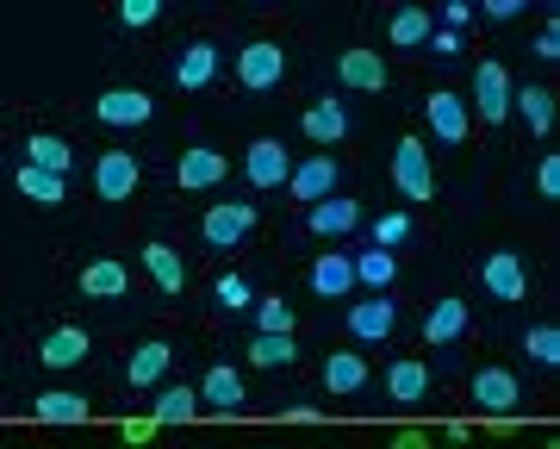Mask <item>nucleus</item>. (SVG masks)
<instances>
[{
  "mask_svg": "<svg viewBox=\"0 0 560 449\" xmlns=\"http://www.w3.org/2000/svg\"><path fill=\"white\" fill-rule=\"evenodd\" d=\"M517 101V113H523V125H529V138H548V125H555V94L541 82H529L523 94H511Z\"/></svg>",
  "mask_w": 560,
  "mask_h": 449,
  "instance_id": "obj_28",
  "label": "nucleus"
},
{
  "mask_svg": "<svg viewBox=\"0 0 560 449\" xmlns=\"http://www.w3.org/2000/svg\"><path fill=\"white\" fill-rule=\"evenodd\" d=\"M249 225H256V206L249 200H219L212 206V212H206V244L212 250H231V244H243V238H249Z\"/></svg>",
  "mask_w": 560,
  "mask_h": 449,
  "instance_id": "obj_3",
  "label": "nucleus"
},
{
  "mask_svg": "<svg viewBox=\"0 0 560 449\" xmlns=\"http://www.w3.org/2000/svg\"><path fill=\"white\" fill-rule=\"evenodd\" d=\"M243 400H249V393H243V375L231 362H212L206 368V381H200V406H219L224 418H231V412H243Z\"/></svg>",
  "mask_w": 560,
  "mask_h": 449,
  "instance_id": "obj_16",
  "label": "nucleus"
},
{
  "mask_svg": "<svg viewBox=\"0 0 560 449\" xmlns=\"http://www.w3.org/2000/svg\"><path fill=\"white\" fill-rule=\"evenodd\" d=\"M460 331H467V300H436V307L423 312V344L430 349L455 344Z\"/></svg>",
  "mask_w": 560,
  "mask_h": 449,
  "instance_id": "obj_21",
  "label": "nucleus"
},
{
  "mask_svg": "<svg viewBox=\"0 0 560 449\" xmlns=\"http://www.w3.org/2000/svg\"><path fill=\"white\" fill-rule=\"evenodd\" d=\"M337 76H342L349 88H368V94H381V88H386V57H381V50H342Z\"/></svg>",
  "mask_w": 560,
  "mask_h": 449,
  "instance_id": "obj_22",
  "label": "nucleus"
},
{
  "mask_svg": "<svg viewBox=\"0 0 560 449\" xmlns=\"http://www.w3.org/2000/svg\"><path fill=\"white\" fill-rule=\"evenodd\" d=\"M536 57H541V62L560 57V32H555V25H541V32H536Z\"/></svg>",
  "mask_w": 560,
  "mask_h": 449,
  "instance_id": "obj_43",
  "label": "nucleus"
},
{
  "mask_svg": "<svg viewBox=\"0 0 560 449\" xmlns=\"http://www.w3.org/2000/svg\"><path fill=\"white\" fill-rule=\"evenodd\" d=\"M386 393H393L399 406H418L423 393H430V368L423 362H393L386 368Z\"/></svg>",
  "mask_w": 560,
  "mask_h": 449,
  "instance_id": "obj_29",
  "label": "nucleus"
},
{
  "mask_svg": "<svg viewBox=\"0 0 560 449\" xmlns=\"http://www.w3.org/2000/svg\"><path fill=\"white\" fill-rule=\"evenodd\" d=\"M480 287L492 293V300H523V293H529V275H523L517 250H492V256L480 263Z\"/></svg>",
  "mask_w": 560,
  "mask_h": 449,
  "instance_id": "obj_4",
  "label": "nucleus"
},
{
  "mask_svg": "<svg viewBox=\"0 0 560 449\" xmlns=\"http://www.w3.org/2000/svg\"><path fill=\"white\" fill-rule=\"evenodd\" d=\"M474 106H480L486 125H499L504 113H511V76H504L499 62H480V69H474Z\"/></svg>",
  "mask_w": 560,
  "mask_h": 449,
  "instance_id": "obj_10",
  "label": "nucleus"
},
{
  "mask_svg": "<svg viewBox=\"0 0 560 449\" xmlns=\"http://www.w3.org/2000/svg\"><path fill=\"white\" fill-rule=\"evenodd\" d=\"M517 13H523V0H492V7H486V20H517Z\"/></svg>",
  "mask_w": 560,
  "mask_h": 449,
  "instance_id": "obj_46",
  "label": "nucleus"
},
{
  "mask_svg": "<svg viewBox=\"0 0 560 449\" xmlns=\"http://www.w3.org/2000/svg\"><path fill=\"white\" fill-rule=\"evenodd\" d=\"M212 300H219L224 312H249V307H256V287L243 281L237 268H231V275H219V287H212Z\"/></svg>",
  "mask_w": 560,
  "mask_h": 449,
  "instance_id": "obj_36",
  "label": "nucleus"
},
{
  "mask_svg": "<svg viewBox=\"0 0 560 449\" xmlns=\"http://www.w3.org/2000/svg\"><path fill=\"white\" fill-rule=\"evenodd\" d=\"M20 194L32 206H62V175H50V169H32L20 163Z\"/></svg>",
  "mask_w": 560,
  "mask_h": 449,
  "instance_id": "obj_33",
  "label": "nucleus"
},
{
  "mask_svg": "<svg viewBox=\"0 0 560 449\" xmlns=\"http://www.w3.org/2000/svg\"><path fill=\"white\" fill-rule=\"evenodd\" d=\"M88 349H94V337H88L81 325H57L38 344V362L44 368H81V362H88Z\"/></svg>",
  "mask_w": 560,
  "mask_h": 449,
  "instance_id": "obj_14",
  "label": "nucleus"
},
{
  "mask_svg": "<svg viewBox=\"0 0 560 449\" xmlns=\"http://www.w3.org/2000/svg\"><path fill=\"white\" fill-rule=\"evenodd\" d=\"M393 182H399L405 200H418V206L436 200V175H430V143H423V138H399V150H393Z\"/></svg>",
  "mask_w": 560,
  "mask_h": 449,
  "instance_id": "obj_1",
  "label": "nucleus"
},
{
  "mask_svg": "<svg viewBox=\"0 0 560 449\" xmlns=\"http://www.w3.org/2000/svg\"><path fill=\"white\" fill-rule=\"evenodd\" d=\"M430 50H436V57H455V50H460V32H430Z\"/></svg>",
  "mask_w": 560,
  "mask_h": 449,
  "instance_id": "obj_45",
  "label": "nucleus"
},
{
  "mask_svg": "<svg viewBox=\"0 0 560 449\" xmlns=\"http://www.w3.org/2000/svg\"><path fill=\"white\" fill-rule=\"evenodd\" d=\"M143 268H150V275H156V287L162 293H168V300H180V293H187V263H180V250L175 244H143Z\"/></svg>",
  "mask_w": 560,
  "mask_h": 449,
  "instance_id": "obj_17",
  "label": "nucleus"
},
{
  "mask_svg": "<svg viewBox=\"0 0 560 449\" xmlns=\"http://www.w3.org/2000/svg\"><path fill=\"white\" fill-rule=\"evenodd\" d=\"M523 349H529V356H536L541 368H555V362H560V331H555V325H529Z\"/></svg>",
  "mask_w": 560,
  "mask_h": 449,
  "instance_id": "obj_37",
  "label": "nucleus"
},
{
  "mask_svg": "<svg viewBox=\"0 0 560 449\" xmlns=\"http://www.w3.org/2000/svg\"><path fill=\"white\" fill-rule=\"evenodd\" d=\"M324 388H330V393H361V388H368V362H361L355 349L324 356Z\"/></svg>",
  "mask_w": 560,
  "mask_h": 449,
  "instance_id": "obj_26",
  "label": "nucleus"
},
{
  "mask_svg": "<svg viewBox=\"0 0 560 449\" xmlns=\"http://www.w3.org/2000/svg\"><path fill=\"white\" fill-rule=\"evenodd\" d=\"M423 119H430V131H436L442 143H467V106H460V94H448V88H430Z\"/></svg>",
  "mask_w": 560,
  "mask_h": 449,
  "instance_id": "obj_11",
  "label": "nucleus"
},
{
  "mask_svg": "<svg viewBox=\"0 0 560 449\" xmlns=\"http://www.w3.org/2000/svg\"><path fill=\"white\" fill-rule=\"evenodd\" d=\"M474 400H480V412L492 418V412H517L523 388H517L511 368H480V375H474Z\"/></svg>",
  "mask_w": 560,
  "mask_h": 449,
  "instance_id": "obj_15",
  "label": "nucleus"
},
{
  "mask_svg": "<svg viewBox=\"0 0 560 449\" xmlns=\"http://www.w3.org/2000/svg\"><path fill=\"white\" fill-rule=\"evenodd\" d=\"M94 113H101V125H150L156 101L143 88H106L101 101H94Z\"/></svg>",
  "mask_w": 560,
  "mask_h": 449,
  "instance_id": "obj_8",
  "label": "nucleus"
},
{
  "mask_svg": "<svg viewBox=\"0 0 560 449\" xmlns=\"http://www.w3.org/2000/svg\"><path fill=\"white\" fill-rule=\"evenodd\" d=\"M88 400H81L75 388H50V393H38L32 400V418H44V425H88Z\"/></svg>",
  "mask_w": 560,
  "mask_h": 449,
  "instance_id": "obj_18",
  "label": "nucleus"
},
{
  "mask_svg": "<svg viewBox=\"0 0 560 449\" xmlns=\"http://www.w3.org/2000/svg\"><path fill=\"white\" fill-rule=\"evenodd\" d=\"M150 418H156V425H187V418H200V388H162Z\"/></svg>",
  "mask_w": 560,
  "mask_h": 449,
  "instance_id": "obj_30",
  "label": "nucleus"
},
{
  "mask_svg": "<svg viewBox=\"0 0 560 449\" xmlns=\"http://www.w3.org/2000/svg\"><path fill=\"white\" fill-rule=\"evenodd\" d=\"M393 275H399V263H393V250H361L355 256V281H368L374 287V293H386V287H393Z\"/></svg>",
  "mask_w": 560,
  "mask_h": 449,
  "instance_id": "obj_32",
  "label": "nucleus"
},
{
  "mask_svg": "<svg viewBox=\"0 0 560 449\" xmlns=\"http://www.w3.org/2000/svg\"><path fill=\"white\" fill-rule=\"evenodd\" d=\"M156 20H162V0H119V25H131V32H143Z\"/></svg>",
  "mask_w": 560,
  "mask_h": 449,
  "instance_id": "obj_39",
  "label": "nucleus"
},
{
  "mask_svg": "<svg viewBox=\"0 0 560 449\" xmlns=\"http://www.w3.org/2000/svg\"><path fill=\"white\" fill-rule=\"evenodd\" d=\"M293 200H330V194H337V157H330V150H318V157H312V163H300L293 169Z\"/></svg>",
  "mask_w": 560,
  "mask_h": 449,
  "instance_id": "obj_13",
  "label": "nucleus"
},
{
  "mask_svg": "<svg viewBox=\"0 0 560 449\" xmlns=\"http://www.w3.org/2000/svg\"><path fill=\"white\" fill-rule=\"evenodd\" d=\"M405 238H411V212H381V219H374V244L381 250L405 244Z\"/></svg>",
  "mask_w": 560,
  "mask_h": 449,
  "instance_id": "obj_38",
  "label": "nucleus"
},
{
  "mask_svg": "<svg viewBox=\"0 0 560 449\" xmlns=\"http://www.w3.org/2000/svg\"><path fill=\"white\" fill-rule=\"evenodd\" d=\"M243 175H249L256 187L293 182V157H287V143H280V138H256V143H249V157H243Z\"/></svg>",
  "mask_w": 560,
  "mask_h": 449,
  "instance_id": "obj_6",
  "label": "nucleus"
},
{
  "mask_svg": "<svg viewBox=\"0 0 560 449\" xmlns=\"http://www.w3.org/2000/svg\"><path fill=\"white\" fill-rule=\"evenodd\" d=\"M305 138L324 143V150H337V143L349 138V113H342V101H312L305 106Z\"/></svg>",
  "mask_w": 560,
  "mask_h": 449,
  "instance_id": "obj_19",
  "label": "nucleus"
},
{
  "mask_svg": "<svg viewBox=\"0 0 560 449\" xmlns=\"http://www.w3.org/2000/svg\"><path fill=\"white\" fill-rule=\"evenodd\" d=\"M536 194H541V200H560V157H541V169H536Z\"/></svg>",
  "mask_w": 560,
  "mask_h": 449,
  "instance_id": "obj_40",
  "label": "nucleus"
},
{
  "mask_svg": "<svg viewBox=\"0 0 560 449\" xmlns=\"http://www.w3.org/2000/svg\"><path fill=\"white\" fill-rule=\"evenodd\" d=\"M168 362H175V344L168 337H150V344H138L131 356H125V388H156L162 375H168Z\"/></svg>",
  "mask_w": 560,
  "mask_h": 449,
  "instance_id": "obj_7",
  "label": "nucleus"
},
{
  "mask_svg": "<svg viewBox=\"0 0 560 449\" xmlns=\"http://www.w3.org/2000/svg\"><path fill=\"white\" fill-rule=\"evenodd\" d=\"M280 76H287V50H280L275 38L243 44V57H237V82L249 88V94H268V88H280Z\"/></svg>",
  "mask_w": 560,
  "mask_h": 449,
  "instance_id": "obj_2",
  "label": "nucleus"
},
{
  "mask_svg": "<svg viewBox=\"0 0 560 449\" xmlns=\"http://www.w3.org/2000/svg\"><path fill=\"white\" fill-rule=\"evenodd\" d=\"M212 76H219V44L194 38V44H187V50L175 57V88H180V94H200Z\"/></svg>",
  "mask_w": 560,
  "mask_h": 449,
  "instance_id": "obj_12",
  "label": "nucleus"
},
{
  "mask_svg": "<svg viewBox=\"0 0 560 449\" xmlns=\"http://www.w3.org/2000/svg\"><path fill=\"white\" fill-rule=\"evenodd\" d=\"M249 362L256 368H293L300 362V344H293V337H249Z\"/></svg>",
  "mask_w": 560,
  "mask_h": 449,
  "instance_id": "obj_34",
  "label": "nucleus"
},
{
  "mask_svg": "<svg viewBox=\"0 0 560 449\" xmlns=\"http://www.w3.org/2000/svg\"><path fill=\"white\" fill-rule=\"evenodd\" d=\"M94 187H101V200H131L138 194V157L131 150H106L94 163Z\"/></svg>",
  "mask_w": 560,
  "mask_h": 449,
  "instance_id": "obj_9",
  "label": "nucleus"
},
{
  "mask_svg": "<svg viewBox=\"0 0 560 449\" xmlns=\"http://www.w3.org/2000/svg\"><path fill=\"white\" fill-rule=\"evenodd\" d=\"M156 418H125V425H119V437H125V444H150V437H156Z\"/></svg>",
  "mask_w": 560,
  "mask_h": 449,
  "instance_id": "obj_41",
  "label": "nucleus"
},
{
  "mask_svg": "<svg viewBox=\"0 0 560 449\" xmlns=\"http://www.w3.org/2000/svg\"><path fill=\"white\" fill-rule=\"evenodd\" d=\"M460 25H474V7L467 0H448L442 7V32H460Z\"/></svg>",
  "mask_w": 560,
  "mask_h": 449,
  "instance_id": "obj_42",
  "label": "nucleus"
},
{
  "mask_svg": "<svg viewBox=\"0 0 560 449\" xmlns=\"http://www.w3.org/2000/svg\"><path fill=\"white\" fill-rule=\"evenodd\" d=\"M256 331L261 337H293V300H256Z\"/></svg>",
  "mask_w": 560,
  "mask_h": 449,
  "instance_id": "obj_35",
  "label": "nucleus"
},
{
  "mask_svg": "<svg viewBox=\"0 0 560 449\" xmlns=\"http://www.w3.org/2000/svg\"><path fill=\"white\" fill-rule=\"evenodd\" d=\"M386 38H393V50H418V44H430V13H423V7H399L393 25H386Z\"/></svg>",
  "mask_w": 560,
  "mask_h": 449,
  "instance_id": "obj_31",
  "label": "nucleus"
},
{
  "mask_svg": "<svg viewBox=\"0 0 560 449\" xmlns=\"http://www.w3.org/2000/svg\"><path fill=\"white\" fill-rule=\"evenodd\" d=\"M175 182L187 187V194H200V187H219V182H224V157H219V150H180Z\"/></svg>",
  "mask_w": 560,
  "mask_h": 449,
  "instance_id": "obj_20",
  "label": "nucleus"
},
{
  "mask_svg": "<svg viewBox=\"0 0 560 449\" xmlns=\"http://www.w3.org/2000/svg\"><path fill=\"white\" fill-rule=\"evenodd\" d=\"M81 300H125V287H131V275H125L119 263H88L81 268Z\"/></svg>",
  "mask_w": 560,
  "mask_h": 449,
  "instance_id": "obj_24",
  "label": "nucleus"
},
{
  "mask_svg": "<svg viewBox=\"0 0 560 449\" xmlns=\"http://www.w3.org/2000/svg\"><path fill=\"white\" fill-rule=\"evenodd\" d=\"M305 225H312L318 238H342V231H355V225H361V206L330 194V200H318L312 212H305Z\"/></svg>",
  "mask_w": 560,
  "mask_h": 449,
  "instance_id": "obj_23",
  "label": "nucleus"
},
{
  "mask_svg": "<svg viewBox=\"0 0 560 449\" xmlns=\"http://www.w3.org/2000/svg\"><path fill=\"white\" fill-rule=\"evenodd\" d=\"M393 449H430V430H393Z\"/></svg>",
  "mask_w": 560,
  "mask_h": 449,
  "instance_id": "obj_44",
  "label": "nucleus"
},
{
  "mask_svg": "<svg viewBox=\"0 0 560 449\" xmlns=\"http://www.w3.org/2000/svg\"><path fill=\"white\" fill-rule=\"evenodd\" d=\"M312 287H318L324 300H342V293L355 287V263H349V256H337V250H324L318 263H312Z\"/></svg>",
  "mask_w": 560,
  "mask_h": 449,
  "instance_id": "obj_25",
  "label": "nucleus"
},
{
  "mask_svg": "<svg viewBox=\"0 0 560 449\" xmlns=\"http://www.w3.org/2000/svg\"><path fill=\"white\" fill-rule=\"evenodd\" d=\"M393 325H399V307H393L386 293H368V300L349 307V337H361V344H386Z\"/></svg>",
  "mask_w": 560,
  "mask_h": 449,
  "instance_id": "obj_5",
  "label": "nucleus"
},
{
  "mask_svg": "<svg viewBox=\"0 0 560 449\" xmlns=\"http://www.w3.org/2000/svg\"><path fill=\"white\" fill-rule=\"evenodd\" d=\"M25 163H32V169H50V175H69L75 150H69L62 138H50V131H32V138H25Z\"/></svg>",
  "mask_w": 560,
  "mask_h": 449,
  "instance_id": "obj_27",
  "label": "nucleus"
}]
</instances>
